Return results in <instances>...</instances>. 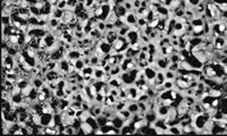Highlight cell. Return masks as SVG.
Returning a JSON list of instances; mask_svg holds the SVG:
<instances>
[{
  "label": "cell",
  "mask_w": 227,
  "mask_h": 136,
  "mask_svg": "<svg viewBox=\"0 0 227 136\" xmlns=\"http://www.w3.org/2000/svg\"><path fill=\"white\" fill-rule=\"evenodd\" d=\"M160 2L161 6H167L168 7V3H169V0H158Z\"/></svg>",
  "instance_id": "obj_31"
},
{
  "label": "cell",
  "mask_w": 227,
  "mask_h": 136,
  "mask_svg": "<svg viewBox=\"0 0 227 136\" xmlns=\"http://www.w3.org/2000/svg\"><path fill=\"white\" fill-rule=\"evenodd\" d=\"M137 104H139V108H140V111H148L149 108H148V104L147 102H142V101H137Z\"/></svg>",
  "instance_id": "obj_22"
},
{
  "label": "cell",
  "mask_w": 227,
  "mask_h": 136,
  "mask_svg": "<svg viewBox=\"0 0 227 136\" xmlns=\"http://www.w3.org/2000/svg\"><path fill=\"white\" fill-rule=\"evenodd\" d=\"M7 43H8V47L9 45H19V35H9Z\"/></svg>",
  "instance_id": "obj_11"
},
{
  "label": "cell",
  "mask_w": 227,
  "mask_h": 136,
  "mask_svg": "<svg viewBox=\"0 0 227 136\" xmlns=\"http://www.w3.org/2000/svg\"><path fill=\"white\" fill-rule=\"evenodd\" d=\"M122 72H123V70H122L120 65H118V64H117V65H115V66L111 67V70H110V73H109V74H110L113 77H115V76H119V75L122 74Z\"/></svg>",
  "instance_id": "obj_8"
},
{
  "label": "cell",
  "mask_w": 227,
  "mask_h": 136,
  "mask_svg": "<svg viewBox=\"0 0 227 136\" xmlns=\"http://www.w3.org/2000/svg\"><path fill=\"white\" fill-rule=\"evenodd\" d=\"M52 117H54V115H51V114H42L41 115V125L47 127L49 125V122L51 121Z\"/></svg>",
  "instance_id": "obj_6"
},
{
  "label": "cell",
  "mask_w": 227,
  "mask_h": 136,
  "mask_svg": "<svg viewBox=\"0 0 227 136\" xmlns=\"http://www.w3.org/2000/svg\"><path fill=\"white\" fill-rule=\"evenodd\" d=\"M116 31L118 32V35H119V37H126L127 33L131 31V26L125 25V26H123L122 28H116Z\"/></svg>",
  "instance_id": "obj_10"
},
{
  "label": "cell",
  "mask_w": 227,
  "mask_h": 136,
  "mask_svg": "<svg viewBox=\"0 0 227 136\" xmlns=\"http://www.w3.org/2000/svg\"><path fill=\"white\" fill-rule=\"evenodd\" d=\"M170 62H178L179 61V55L178 53H173L169 56Z\"/></svg>",
  "instance_id": "obj_28"
},
{
  "label": "cell",
  "mask_w": 227,
  "mask_h": 136,
  "mask_svg": "<svg viewBox=\"0 0 227 136\" xmlns=\"http://www.w3.org/2000/svg\"><path fill=\"white\" fill-rule=\"evenodd\" d=\"M165 76H166V79H170V81H175L176 77H177V73H174L169 69H166L165 70Z\"/></svg>",
  "instance_id": "obj_15"
},
{
  "label": "cell",
  "mask_w": 227,
  "mask_h": 136,
  "mask_svg": "<svg viewBox=\"0 0 227 136\" xmlns=\"http://www.w3.org/2000/svg\"><path fill=\"white\" fill-rule=\"evenodd\" d=\"M136 20H137V17H136L135 13L134 12H128L127 15H126V25L134 26V25H136Z\"/></svg>",
  "instance_id": "obj_2"
},
{
  "label": "cell",
  "mask_w": 227,
  "mask_h": 136,
  "mask_svg": "<svg viewBox=\"0 0 227 136\" xmlns=\"http://www.w3.org/2000/svg\"><path fill=\"white\" fill-rule=\"evenodd\" d=\"M105 58L107 59V64H109L110 66H115V65H117L118 62H117V57H114V56H110L109 53L108 55H106V57Z\"/></svg>",
  "instance_id": "obj_17"
},
{
  "label": "cell",
  "mask_w": 227,
  "mask_h": 136,
  "mask_svg": "<svg viewBox=\"0 0 227 136\" xmlns=\"http://www.w3.org/2000/svg\"><path fill=\"white\" fill-rule=\"evenodd\" d=\"M111 67H113V66H110L109 64H107V65L103 67V72H105V73H107V74H109V73H110V70H111Z\"/></svg>",
  "instance_id": "obj_30"
},
{
  "label": "cell",
  "mask_w": 227,
  "mask_h": 136,
  "mask_svg": "<svg viewBox=\"0 0 227 136\" xmlns=\"http://www.w3.org/2000/svg\"><path fill=\"white\" fill-rule=\"evenodd\" d=\"M149 66V62L147 61V60H140L139 62H137V68L139 69H144V68H147Z\"/></svg>",
  "instance_id": "obj_25"
},
{
  "label": "cell",
  "mask_w": 227,
  "mask_h": 136,
  "mask_svg": "<svg viewBox=\"0 0 227 136\" xmlns=\"http://www.w3.org/2000/svg\"><path fill=\"white\" fill-rule=\"evenodd\" d=\"M115 13L117 14V16L118 17H123V16H126L127 15V9L125 8V6L124 5H116V7H115Z\"/></svg>",
  "instance_id": "obj_5"
},
{
  "label": "cell",
  "mask_w": 227,
  "mask_h": 136,
  "mask_svg": "<svg viewBox=\"0 0 227 136\" xmlns=\"http://www.w3.org/2000/svg\"><path fill=\"white\" fill-rule=\"evenodd\" d=\"M156 79L159 81L160 83H164L166 81V76H165V70H159L157 72V75H156Z\"/></svg>",
  "instance_id": "obj_18"
},
{
  "label": "cell",
  "mask_w": 227,
  "mask_h": 136,
  "mask_svg": "<svg viewBox=\"0 0 227 136\" xmlns=\"http://www.w3.org/2000/svg\"><path fill=\"white\" fill-rule=\"evenodd\" d=\"M209 95L211 97H220L224 95V92L218 90V89H211L210 92H209Z\"/></svg>",
  "instance_id": "obj_13"
},
{
  "label": "cell",
  "mask_w": 227,
  "mask_h": 136,
  "mask_svg": "<svg viewBox=\"0 0 227 136\" xmlns=\"http://www.w3.org/2000/svg\"><path fill=\"white\" fill-rule=\"evenodd\" d=\"M124 6H125V8L127 9V12H133L134 10V7H133V1L131 0H126L124 3H123Z\"/></svg>",
  "instance_id": "obj_24"
},
{
  "label": "cell",
  "mask_w": 227,
  "mask_h": 136,
  "mask_svg": "<svg viewBox=\"0 0 227 136\" xmlns=\"http://www.w3.org/2000/svg\"><path fill=\"white\" fill-rule=\"evenodd\" d=\"M81 132L83 133V134H93V127L88 122V121H83L82 124H81Z\"/></svg>",
  "instance_id": "obj_3"
},
{
  "label": "cell",
  "mask_w": 227,
  "mask_h": 136,
  "mask_svg": "<svg viewBox=\"0 0 227 136\" xmlns=\"http://www.w3.org/2000/svg\"><path fill=\"white\" fill-rule=\"evenodd\" d=\"M67 7V0H58V3H57V8L59 9H63L65 10Z\"/></svg>",
  "instance_id": "obj_23"
},
{
  "label": "cell",
  "mask_w": 227,
  "mask_h": 136,
  "mask_svg": "<svg viewBox=\"0 0 227 136\" xmlns=\"http://www.w3.org/2000/svg\"><path fill=\"white\" fill-rule=\"evenodd\" d=\"M97 27L99 28V31L101 33H105L107 31V26H106V22L105 20H99V23L97 24Z\"/></svg>",
  "instance_id": "obj_19"
},
{
  "label": "cell",
  "mask_w": 227,
  "mask_h": 136,
  "mask_svg": "<svg viewBox=\"0 0 227 136\" xmlns=\"http://www.w3.org/2000/svg\"><path fill=\"white\" fill-rule=\"evenodd\" d=\"M117 115L120 117L122 119H124V120H126V119H128V118H131V117L133 116L132 114H131V111H130L128 109H124V110L117 111Z\"/></svg>",
  "instance_id": "obj_9"
},
{
  "label": "cell",
  "mask_w": 227,
  "mask_h": 136,
  "mask_svg": "<svg viewBox=\"0 0 227 136\" xmlns=\"http://www.w3.org/2000/svg\"><path fill=\"white\" fill-rule=\"evenodd\" d=\"M114 1H115V3H116V5H123L126 0H114Z\"/></svg>",
  "instance_id": "obj_32"
},
{
  "label": "cell",
  "mask_w": 227,
  "mask_h": 136,
  "mask_svg": "<svg viewBox=\"0 0 227 136\" xmlns=\"http://www.w3.org/2000/svg\"><path fill=\"white\" fill-rule=\"evenodd\" d=\"M133 7H134V10H137L139 8H141V0H134L133 1Z\"/></svg>",
  "instance_id": "obj_29"
},
{
  "label": "cell",
  "mask_w": 227,
  "mask_h": 136,
  "mask_svg": "<svg viewBox=\"0 0 227 136\" xmlns=\"http://www.w3.org/2000/svg\"><path fill=\"white\" fill-rule=\"evenodd\" d=\"M132 115H135L140 111V108H139V104H137V101H127V108Z\"/></svg>",
  "instance_id": "obj_4"
},
{
  "label": "cell",
  "mask_w": 227,
  "mask_h": 136,
  "mask_svg": "<svg viewBox=\"0 0 227 136\" xmlns=\"http://www.w3.org/2000/svg\"><path fill=\"white\" fill-rule=\"evenodd\" d=\"M84 66H85V64H84V61H83V59H77V61H76V65H75V67H76V69L80 72V70H82L83 68H84Z\"/></svg>",
  "instance_id": "obj_21"
},
{
  "label": "cell",
  "mask_w": 227,
  "mask_h": 136,
  "mask_svg": "<svg viewBox=\"0 0 227 136\" xmlns=\"http://www.w3.org/2000/svg\"><path fill=\"white\" fill-rule=\"evenodd\" d=\"M118 20V16H117V14L115 13V10H111L110 13H109V15L107 16V18H106V23H113L115 24L116 23V20Z\"/></svg>",
  "instance_id": "obj_12"
},
{
  "label": "cell",
  "mask_w": 227,
  "mask_h": 136,
  "mask_svg": "<svg viewBox=\"0 0 227 136\" xmlns=\"http://www.w3.org/2000/svg\"><path fill=\"white\" fill-rule=\"evenodd\" d=\"M86 34L84 33V31L83 32H77V31H75L74 32V37H75V40H82L84 37H85Z\"/></svg>",
  "instance_id": "obj_27"
},
{
  "label": "cell",
  "mask_w": 227,
  "mask_h": 136,
  "mask_svg": "<svg viewBox=\"0 0 227 136\" xmlns=\"http://www.w3.org/2000/svg\"><path fill=\"white\" fill-rule=\"evenodd\" d=\"M159 23H160V20H158V18H153L151 22H149V23H148V25H149L150 27H152L153 30H156V28H157V26L159 25Z\"/></svg>",
  "instance_id": "obj_26"
},
{
  "label": "cell",
  "mask_w": 227,
  "mask_h": 136,
  "mask_svg": "<svg viewBox=\"0 0 227 136\" xmlns=\"http://www.w3.org/2000/svg\"><path fill=\"white\" fill-rule=\"evenodd\" d=\"M143 72H144V76H145V79H147V82H150V81H153L154 78H156V75H157V72L150 67V66H148L147 68H144L143 69Z\"/></svg>",
  "instance_id": "obj_1"
},
{
  "label": "cell",
  "mask_w": 227,
  "mask_h": 136,
  "mask_svg": "<svg viewBox=\"0 0 227 136\" xmlns=\"http://www.w3.org/2000/svg\"><path fill=\"white\" fill-rule=\"evenodd\" d=\"M32 84H33V86H34L35 89L40 90V89L44 85V81H43V79H41L40 77H38V76H34L33 79H32Z\"/></svg>",
  "instance_id": "obj_7"
},
{
  "label": "cell",
  "mask_w": 227,
  "mask_h": 136,
  "mask_svg": "<svg viewBox=\"0 0 227 136\" xmlns=\"http://www.w3.org/2000/svg\"><path fill=\"white\" fill-rule=\"evenodd\" d=\"M95 119H97V122H98L99 127H102V126H105V125H106V122H107V120H108V118L105 116V115L97 116V117H95Z\"/></svg>",
  "instance_id": "obj_14"
},
{
  "label": "cell",
  "mask_w": 227,
  "mask_h": 136,
  "mask_svg": "<svg viewBox=\"0 0 227 136\" xmlns=\"http://www.w3.org/2000/svg\"><path fill=\"white\" fill-rule=\"evenodd\" d=\"M162 85H164V89H165V90H173L174 86H175V81L166 79V81L162 83Z\"/></svg>",
  "instance_id": "obj_16"
},
{
  "label": "cell",
  "mask_w": 227,
  "mask_h": 136,
  "mask_svg": "<svg viewBox=\"0 0 227 136\" xmlns=\"http://www.w3.org/2000/svg\"><path fill=\"white\" fill-rule=\"evenodd\" d=\"M30 12H31V14H32V16H37V17H39L40 15H41V10L40 9H38L35 6H31L30 7Z\"/></svg>",
  "instance_id": "obj_20"
}]
</instances>
